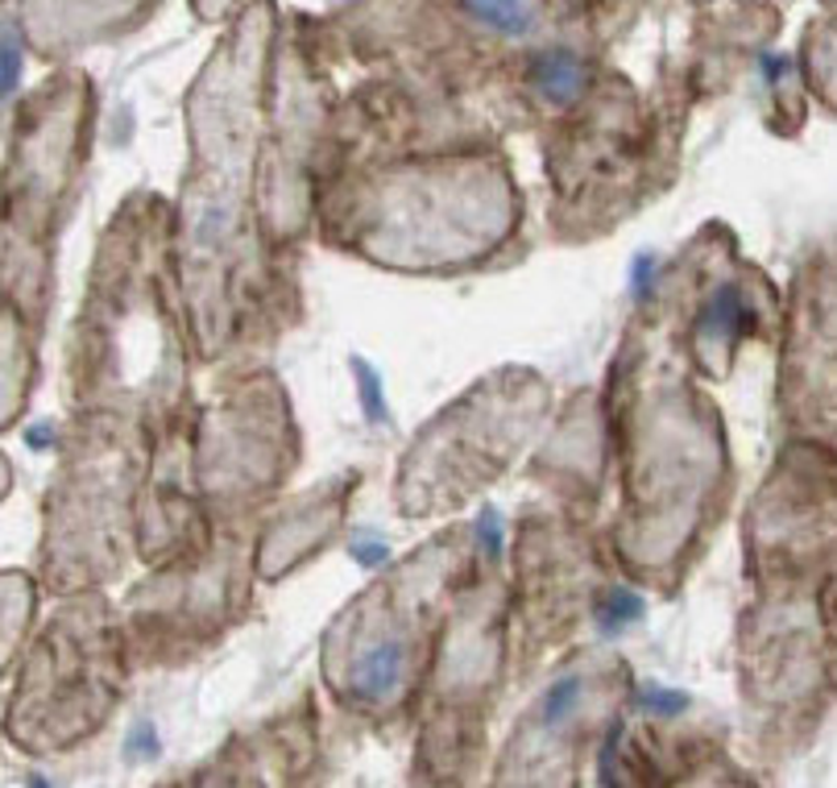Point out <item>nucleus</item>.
<instances>
[{
  "label": "nucleus",
  "instance_id": "obj_8",
  "mask_svg": "<svg viewBox=\"0 0 837 788\" xmlns=\"http://www.w3.org/2000/svg\"><path fill=\"white\" fill-rule=\"evenodd\" d=\"M652 270H655V258H634V274H631V286L634 295H647V286H652Z\"/></svg>",
  "mask_w": 837,
  "mask_h": 788
},
{
  "label": "nucleus",
  "instance_id": "obj_5",
  "mask_svg": "<svg viewBox=\"0 0 837 788\" xmlns=\"http://www.w3.org/2000/svg\"><path fill=\"white\" fill-rule=\"evenodd\" d=\"M174 788H258L249 776H245L237 764H228V759H216V764H207L200 776H191V780H179Z\"/></svg>",
  "mask_w": 837,
  "mask_h": 788
},
{
  "label": "nucleus",
  "instance_id": "obj_7",
  "mask_svg": "<svg viewBox=\"0 0 837 788\" xmlns=\"http://www.w3.org/2000/svg\"><path fill=\"white\" fill-rule=\"evenodd\" d=\"M357 374L365 378L361 394H365V403H370V415H373V419H382V415H386V403H382V394H377V382H373L370 365H357Z\"/></svg>",
  "mask_w": 837,
  "mask_h": 788
},
{
  "label": "nucleus",
  "instance_id": "obj_9",
  "mask_svg": "<svg viewBox=\"0 0 837 788\" xmlns=\"http://www.w3.org/2000/svg\"><path fill=\"white\" fill-rule=\"evenodd\" d=\"M4 55H9V67H4V88L13 92V88H18V67H21L18 46H13V30H9V46H4Z\"/></svg>",
  "mask_w": 837,
  "mask_h": 788
},
{
  "label": "nucleus",
  "instance_id": "obj_10",
  "mask_svg": "<svg viewBox=\"0 0 837 788\" xmlns=\"http://www.w3.org/2000/svg\"><path fill=\"white\" fill-rule=\"evenodd\" d=\"M357 561L361 564H382L386 561V548L382 544H357Z\"/></svg>",
  "mask_w": 837,
  "mask_h": 788
},
{
  "label": "nucleus",
  "instance_id": "obj_2",
  "mask_svg": "<svg viewBox=\"0 0 837 788\" xmlns=\"http://www.w3.org/2000/svg\"><path fill=\"white\" fill-rule=\"evenodd\" d=\"M746 328H750V312H746V303H743V291L722 282L705 300L701 316H697V337L701 340L717 337L722 349H734V340L743 337Z\"/></svg>",
  "mask_w": 837,
  "mask_h": 788
},
{
  "label": "nucleus",
  "instance_id": "obj_6",
  "mask_svg": "<svg viewBox=\"0 0 837 788\" xmlns=\"http://www.w3.org/2000/svg\"><path fill=\"white\" fill-rule=\"evenodd\" d=\"M643 701H647L652 710L664 713V718H671V713H680L685 706H689V697H685V694H668V689H647V694H643Z\"/></svg>",
  "mask_w": 837,
  "mask_h": 788
},
{
  "label": "nucleus",
  "instance_id": "obj_3",
  "mask_svg": "<svg viewBox=\"0 0 837 788\" xmlns=\"http://www.w3.org/2000/svg\"><path fill=\"white\" fill-rule=\"evenodd\" d=\"M634 619H643V598H638L634 589H622V585L610 589L606 601L597 606V627H601V631H622V627Z\"/></svg>",
  "mask_w": 837,
  "mask_h": 788
},
{
  "label": "nucleus",
  "instance_id": "obj_4",
  "mask_svg": "<svg viewBox=\"0 0 837 788\" xmlns=\"http://www.w3.org/2000/svg\"><path fill=\"white\" fill-rule=\"evenodd\" d=\"M468 18H485L489 30H502V34H522L531 30V9L522 4H465Z\"/></svg>",
  "mask_w": 837,
  "mask_h": 788
},
{
  "label": "nucleus",
  "instance_id": "obj_1",
  "mask_svg": "<svg viewBox=\"0 0 837 788\" xmlns=\"http://www.w3.org/2000/svg\"><path fill=\"white\" fill-rule=\"evenodd\" d=\"M527 79H531V92L547 104H573L585 92L589 67L573 46H556V50H540L527 63Z\"/></svg>",
  "mask_w": 837,
  "mask_h": 788
}]
</instances>
